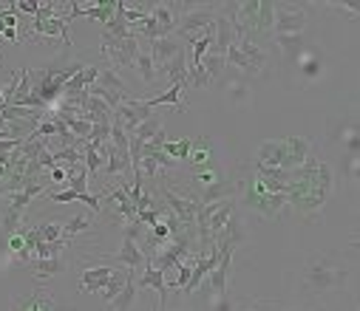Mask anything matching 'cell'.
Masks as SVG:
<instances>
[{
  "mask_svg": "<svg viewBox=\"0 0 360 311\" xmlns=\"http://www.w3.org/2000/svg\"><path fill=\"white\" fill-rule=\"evenodd\" d=\"M335 190V173L326 161H315L309 159L304 167L292 170L290 173V181H287V204H292L295 210L309 218V221H318L321 210L326 198L332 195Z\"/></svg>",
  "mask_w": 360,
  "mask_h": 311,
  "instance_id": "6da1fadb",
  "label": "cell"
},
{
  "mask_svg": "<svg viewBox=\"0 0 360 311\" xmlns=\"http://www.w3.org/2000/svg\"><path fill=\"white\" fill-rule=\"evenodd\" d=\"M236 192H238V198L250 206L252 213H258L264 218H276L284 210V206H287V195L273 192L269 187H264L255 173L247 176V178H238L236 181Z\"/></svg>",
  "mask_w": 360,
  "mask_h": 311,
  "instance_id": "7a4b0ae2",
  "label": "cell"
},
{
  "mask_svg": "<svg viewBox=\"0 0 360 311\" xmlns=\"http://www.w3.org/2000/svg\"><path fill=\"white\" fill-rule=\"evenodd\" d=\"M346 274L349 269L343 263H335L332 258L321 255V258H309L307 260V269H304V280L309 286V291L315 294H323V291H335L346 283Z\"/></svg>",
  "mask_w": 360,
  "mask_h": 311,
  "instance_id": "3957f363",
  "label": "cell"
},
{
  "mask_svg": "<svg viewBox=\"0 0 360 311\" xmlns=\"http://www.w3.org/2000/svg\"><path fill=\"white\" fill-rule=\"evenodd\" d=\"M85 91H88V96L103 99L111 111H114V108H120L122 102L134 99V96L125 91V82L117 77V71H114V68H103V71H100V77H97V82H94V85H88Z\"/></svg>",
  "mask_w": 360,
  "mask_h": 311,
  "instance_id": "277c9868",
  "label": "cell"
},
{
  "mask_svg": "<svg viewBox=\"0 0 360 311\" xmlns=\"http://www.w3.org/2000/svg\"><path fill=\"white\" fill-rule=\"evenodd\" d=\"M307 23H309L307 4H276L273 37H278V34H304Z\"/></svg>",
  "mask_w": 360,
  "mask_h": 311,
  "instance_id": "5b68a950",
  "label": "cell"
},
{
  "mask_svg": "<svg viewBox=\"0 0 360 311\" xmlns=\"http://www.w3.org/2000/svg\"><path fill=\"white\" fill-rule=\"evenodd\" d=\"M162 198H165V206L176 216V221L182 224V230L188 235L196 238V213H199V201L188 198V195H179L173 192L170 187H162Z\"/></svg>",
  "mask_w": 360,
  "mask_h": 311,
  "instance_id": "8992f818",
  "label": "cell"
},
{
  "mask_svg": "<svg viewBox=\"0 0 360 311\" xmlns=\"http://www.w3.org/2000/svg\"><path fill=\"white\" fill-rule=\"evenodd\" d=\"M136 48H139V37L131 34V37H111V34H103V48L100 54L117 65V68H131L134 65V57H136Z\"/></svg>",
  "mask_w": 360,
  "mask_h": 311,
  "instance_id": "52a82bcc",
  "label": "cell"
},
{
  "mask_svg": "<svg viewBox=\"0 0 360 311\" xmlns=\"http://www.w3.org/2000/svg\"><path fill=\"white\" fill-rule=\"evenodd\" d=\"M150 114H153V111L145 108L142 99H128V102H122L120 108H114V125H120V128L131 136V133L136 131V125H142Z\"/></svg>",
  "mask_w": 360,
  "mask_h": 311,
  "instance_id": "ba28073f",
  "label": "cell"
},
{
  "mask_svg": "<svg viewBox=\"0 0 360 311\" xmlns=\"http://www.w3.org/2000/svg\"><path fill=\"white\" fill-rule=\"evenodd\" d=\"M255 164L284 170V164H287V139H266V142H261L258 153H255Z\"/></svg>",
  "mask_w": 360,
  "mask_h": 311,
  "instance_id": "9c48e42d",
  "label": "cell"
},
{
  "mask_svg": "<svg viewBox=\"0 0 360 311\" xmlns=\"http://www.w3.org/2000/svg\"><path fill=\"white\" fill-rule=\"evenodd\" d=\"M148 51H150V60H153V68H156V77L162 74V68L173 60V57H179L185 48H182V43L179 40H173V37H165V40H156V43H148Z\"/></svg>",
  "mask_w": 360,
  "mask_h": 311,
  "instance_id": "30bf717a",
  "label": "cell"
},
{
  "mask_svg": "<svg viewBox=\"0 0 360 311\" xmlns=\"http://www.w3.org/2000/svg\"><path fill=\"white\" fill-rule=\"evenodd\" d=\"M12 311H54V294L46 286H40L26 297H15Z\"/></svg>",
  "mask_w": 360,
  "mask_h": 311,
  "instance_id": "8fae6325",
  "label": "cell"
},
{
  "mask_svg": "<svg viewBox=\"0 0 360 311\" xmlns=\"http://www.w3.org/2000/svg\"><path fill=\"white\" fill-rule=\"evenodd\" d=\"M309 159H312V145H309V139H304V136H290V139H287V164H284V170L292 173V170L304 167Z\"/></svg>",
  "mask_w": 360,
  "mask_h": 311,
  "instance_id": "7c38bea8",
  "label": "cell"
},
{
  "mask_svg": "<svg viewBox=\"0 0 360 311\" xmlns=\"http://www.w3.org/2000/svg\"><path fill=\"white\" fill-rule=\"evenodd\" d=\"M295 68H298V74H301L304 79H315V77H321V71H323V54H321L315 46H307V48L301 51V57L295 60Z\"/></svg>",
  "mask_w": 360,
  "mask_h": 311,
  "instance_id": "4fadbf2b",
  "label": "cell"
},
{
  "mask_svg": "<svg viewBox=\"0 0 360 311\" xmlns=\"http://www.w3.org/2000/svg\"><path fill=\"white\" fill-rule=\"evenodd\" d=\"M26 266H29V272L40 283H46V280H51V277H57V274L65 272V260L63 258H32Z\"/></svg>",
  "mask_w": 360,
  "mask_h": 311,
  "instance_id": "5bb4252c",
  "label": "cell"
},
{
  "mask_svg": "<svg viewBox=\"0 0 360 311\" xmlns=\"http://www.w3.org/2000/svg\"><path fill=\"white\" fill-rule=\"evenodd\" d=\"M145 102V108H159V105H170L176 114L179 111H188V102H182V85H170L165 93H159V96H150V99H142Z\"/></svg>",
  "mask_w": 360,
  "mask_h": 311,
  "instance_id": "9a60e30c",
  "label": "cell"
},
{
  "mask_svg": "<svg viewBox=\"0 0 360 311\" xmlns=\"http://www.w3.org/2000/svg\"><path fill=\"white\" fill-rule=\"evenodd\" d=\"M236 46L241 48V54H244V60L250 65V77H258L264 71V65H266V51L255 40H236Z\"/></svg>",
  "mask_w": 360,
  "mask_h": 311,
  "instance_id": "2e32d148",
  "label": "cell"
},
{
  "mask_svg": "<svg viewBox=\"0 0 360 311\" xmlns=\"http://www.w3.org/2000/svg\"><path fill=\"white\" fill-rule=\"evenodd\" d=\"M111 274H114V269H111V266H94V269H85V272H82V286H79V291H82V294L103 291Z\"/></svg>",
  "mask_w": 360,
  "mask_h": 311,
  "instance_id": "e0dca14e",
  "label": "cell"
},
{
  "mask_svg": "<svg viewBox=\"0 0 360 311\" xmlns=\"http://www.w3.org/2000/svg\"><path fill=\"white\" fill-rule=\"evenodd\" d=\"M134 68H136V77L145 85H153L156 82V68H153V60H150V51H148V43L145 40H139V48H136V57H134Z\"/></svg>",
  "mask_w": 360,
  "mask_h": 311,
  "instance_id": "ac0fdd59",
  "label": "cell"
},
{
  "mask_svg": "<svg viewBox=\"0 0 360 311\" xmlns=\"http://www.w3.org/2000/svg\"><path fill=\"white\" fill-rule=\"evenodd\" d=\"M276 46L281 48V54H284V60H287L290 65H295V60H298L301 51L307 48V43H304L301 34H278V37H276Z\"/></svg>",
  "mask_w": 360,
  "mask_h": 311,
  "instance_id": "d6986e66",
  "label": "cell"
},
{
  "mask_svg": "<svg viewBox=\"0 0 360 311\" xmlns=\"http://www.w3.org/2000/svg\"><path fill=\"white\" fill-rule=\"evenodd\" d=\"M117 263H122V266H128L131 272H136L139 266H145V258H142V249L136 246V241H134V238H125V241H122V249L117 252Z\"/></svg>",
  "mask_w": 360,
  "mask_h": 311,
  "instance_id": "ffe728a7",
  "label": "cell"
},
{
  "mask_svg": "<svg viewBox=\"0 0 360 311\" xmlns=\"http://www.w3.org/2000/svg\"><path fill=\"white\" fill-rule=\"evenodd\" d=\"M136 289H153V291H156V294L162 297V311H165V297H167V283H165V272H159V269L148 266V269H145V274L139 277Z\"/></svg>",
  "mask_w": 360,
  "mask_h": 311,
  "instance_id": "44dd1931",
  "label": "cell"
},
{
  "mask_svg": "<svg viewBox=\"0 0 360 311\" xmlns=\"http://www.w3.org/2000/svg\"><path fill=\"white\" fill-rule=\"evenodd\" d=\"M49 201L51 204H71V201H82L85 206H88V210H91V213H100V195H77V192H71V190H63V192H51L49 195Z\"/></svg>",
  "mask_w": 360,
  "mask_h": 311,
  "instance_id": "7402d4cb",
  "label": "cell"
},
{
  "mask_svg": "<svg viewBox=\"0 0 360 311\" xmlns=\"http://www.w3.org/2000/svg\"><path fill=\"white\" fill-rule=\"evenodd\" d=\"M134 297H136V280H134V272L128 269V280H125L122 291H120L108 305H111V311H128L131 303H134Z\"/></svg>",
  "mask_w": 360,
  "mask_h": 311,
  "instance_id": "603a6c76",
  "label": "cell"
},
{
  "mask_svg": "<svg viewBox=\"0 0 360 311\" xmlns=\"http://www.w3.org/2000/svg\"><path fill=\"white\" fill-rule=\"evenodd\" d=\"M273 15H276V4H269V0H258V37L261 34H273Z\"/></svg>",
  "mask_w": 360,
  "mask_h": 311,
  "instance_id": "cb8c5ba5",
  "label": "cell"
},
{
  "mask_svg": "<svg viewBox=\"0 0 360 311\" xmlns=\"http://www.w3.org/2000/svg\"><path fill=\"white\" fill-rule=\"evenodd\" d=\"M191 150H193V139H182V142H167L165 139V145H162V153L170 156L173 161H185L191 156Z\"/></svg>",
  "mask_w": 360,
  "mask_h": 311,
  "instance_id": "d4e9b609",
  "label": "cell"
},
{
  "mask_svg": "<svg viewBox=\"0 0 360 311\" xmlns=\"http://www.w3.org/2000/svg\"><path fill=\"white\" fill-rule=\"evenodd\" d=\"M125 280H128V272H120V269H114V274L108 277V283H105V289L100 291V297H103L105 303H111V300H114V297L122 291Z\"/></svg>",
  "mask_w": 360,
  "mask_h": 311,
  "instance_id": "484cf974",
  "label": "cell"
},
{
  "mask_svg": "<svg viewBox=\"0 0 360 311\" xmlns=\"http://www.w3.org/2000/svg\"><path fill=\"white\" fill-rule=\"evenodd\" d=\"M88 227H91V221H88L85 216H77L74 221L63 224V230H60V238H63V241H74V235H77V232H82V230H88Z\"/></svg>",
  "mask_w": 360,
  "mask_h": 311,
  "instance_id": "4316f807",
  "label": "cell"
},
{
  "mask_svg": "<svg viewBox=\"0 0 360 311\" xmlns=\"http://www.w3.org/2000/svg\"><path fill=\"white\" fill-rule=\"evenodd\" d=\"M227 96H230V102H247V99H250V88H247V82L233 79L230 88H227Z\"/></svg>",
  "mask_w": 360,
  "mask_h": 311,
  "instance_id": "83f0119b",
  "label": "cell"
},
{
  "mask_svg": "<svg viewBox=\"0 0 360 311\" xmlns=\"http://www.w3.org/2000/svg\"><path fill=\"white\" fill-rule=\"evenodd\" d=\"M207 308H210V311H233L236 305H233L230 294H219V297H210V300H207Z\"/></svg>",
  "mask_w": 360,
  "mask_h": 311,
  "instance_id": "f1b7e54d",
  "label": "cell"
},
{
  "mask_svg": "<svg viewBox=\"0 0 360 311\" xmlns=\"http://www.w3.org/2000/svg\"><path fill=\"white\" fill-rule=\"evenodd\" d=\"M15 9H20V12H29L32 18H37V12H40V4H34V0H20V4H15Z\"/></svg>",
  "mask_w": 360,
  "mask_h": 311,
  "instance_id": "f546056e",
  "label": "cell"
},
{
  "mask_svg": "<svg viewBox=\"0 0 360 311\" xmlns=\"http://www.w3.org/2000/svg\"><path fill=\"white\" fill-rule=\"evenodd\" d=\"M49 176H51V181H54V184H65V170H63V167H51V173H49ZM65 187H68V184H65Z\"/></svg>",
  "mask_w": 360,
  "mask_h": 311,
  "instance_id": "4dcf8cb0",
  "label": "cell"
},
{
  "mask_svg": "<svg viewBox=\"0 0 360 311\" xmlns=\"http://www.w3.org/2000/svg\"><path fill=\"white\" fill-rule=\"evenodd\" d=\"M4 178H6V164L0 161V181H4Z\"/></svg>",
  "mask_w": 360,
  "mask_h": 311,
  "instance_id": "1f68e13d",
  "label": "cell"
},
{
  "mask_svg": "<svg viewBox=\"0 0 360 311\" xmlns=\"http://www.w3.org/2000/svg\"><path fill=\"white\" fill-rule=\"evenodd\" d=\"M63 311H77V308H63Z\"/></svg>",
  "mask_w": 360,
  "mask_h": 311,
  "instance_id": "d6a6232c",
  "label": "cell"
}]
</instances>
